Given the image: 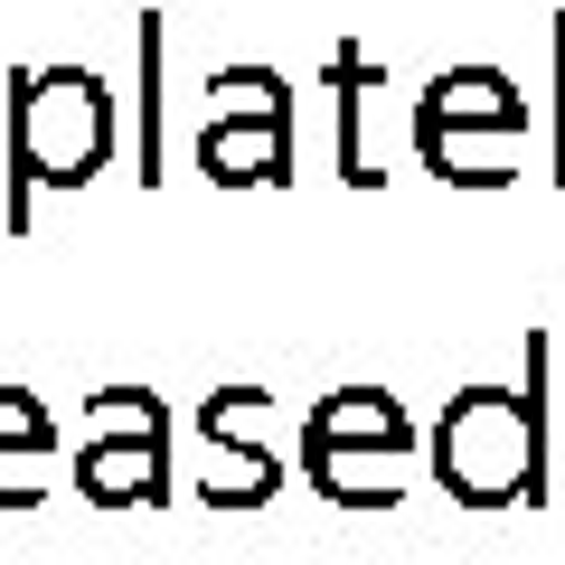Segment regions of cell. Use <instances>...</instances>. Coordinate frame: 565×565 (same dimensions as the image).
<instances>
[{"instance_id": "7c38bea8", "label": "cell", "mask_w": 565, "mask_h": 565, "mask_svg": "<svg viewBox=\"0 0 565 565\" xmlns=\"http://www.w3.org/2000/svg\"><path fill=\"white\" fill-rule=\"evenodd\" d=\"M0 444H57V415L29 386H0Z\"/></svg>"}, {"instance_id": "30bf717a", "label": "cell", "mask_w": 565, "mask_h": 565, "mask_svg": "<svg viewBox=\"0 0 565 565\" xmlns=\"http://www.w3.org/2000/svg\"><path fill=\"white\" fill-rule=\"evenodd\" d=\"M57 490V444H0V509H39Z\"/></svg>"}, {"instance_id": "277c9868", "label": "cell", "mask_w": 565, "mask_h": 565, "mask_svg": "<svg viewBox=\"0 0 565 565\" xmlns=\"http://www.w3.org/2000/svg\"><path fill=\"white\" fill-rule=\"evenodd\" d=\"M76 490L95 509H161L170 500V415L151 386H104L85 396V444H76Z\"/></svg>"}, {"instance_id": "ba28073f", "label": "cell", "mask_w": 565, "mask_h": 565, "mask_svg": "<svg viewBox=\"0 0 565 565\" xmlns=\"http://www.w3.org/2000/svg\"><path fill=\"white\" fill-rule=\"evenodd\" d=\"M302 481L340 509H396L405 481H415V452H321V444H302Z\"/></svg>"}, {"instance_id": "7a4b0ae2", "label": "cell", "mask_w": 565, "mask_h": 565, "mask_svg": "<svg viewBox=\"0 0 565 565\" xmlns=\"http://www.w3.org/2000/svg\"><path fill=\"white\" fill-rule=\"evenodd\" d=\"M527 95L500 66H444L415 95V151L444 189H509L527 170Z\"/></svg>"}, {"instance_id": "5b68a950", "label": "cell", "mask_w": 565, "mask_h": 565, "mask_svg": "<svg viewBox=\"0 0 565 565\" xmlns=\"http://www.w3.org/2000/svg\"><path fill=\"white\" fill-rule=\"evenodd\" d=\"M217 114L199 122V170L217 189H282L292 180V85L274 66H226Z\"/></svg>"}, {"instance_id": "8992f818", "label": "cell", "mask_w": 565, "mask_h": 565, "mask_svg": "<svg viewBox=\"0 0 565 565\" xmlns=\"http://www.w3.org/2000/svg\"><path fill=\"white\" fill-rule=\"evenodd\" d=\"M264 386H217V396H199V434H207V452H217V471L199 481V500L207 509H264L282 490V462L255 444V415H264Z\"/></svg>"}, {"instance_id": "3957f363", "label": "cell", "mask_w": 565, "mask_h": 565, "mask_svg": "<svg viewBox=\"0 0 565 565\" xmlns=\"http://www.w3.org/2000/svg\"><path fill=\"white\" fill-rule=\"evenodd\" d=\"M434 481L452 490L462 509H509L546 490V405L537 386L509 396V386H462L434 424Z\"/></svg>"}, {"instance_id": "9c48e42d", "label": "cell", "mask_w": 565, "mask_h": 565, "mask_svg": "<svg viewBox=\"0 0 565 565\" xmlns=\"http://www.w3.org/2000/svg\"><path fill=\"white\" fill-rule=\"evenodd\" d=\"M386 85V66L367 57V47H340L330 57V95H340V180L349 189H377L386 170H377V151H367V95Z\"/></svg>"}, {"instance_id": "8fae6325", "label": "cell", "mask_w": 565, "mask_h": 565, "mask_svg": "<svg viewBox=\"0 0 565 565\" xmlns=\"http://www.w3.org/2000/svg\"><path fill=\"white\" fill-rule=\"evenodd\" d=\"M161 180V20H141V189Z\"/></svg>"}, {"instance_id": "52a82bcc", "label": "cell", "mask_w": 565, "mask_h": 565, "mask_svg": "<svg viewBox=\"0 0 565 565\" xmlns=\"http://www.w3.org/2000/svg\"><path fill=\"white\" fill-rule=\"evenodd\" d=\"M302 444H321V452H415V424H405V405L386 386H330L302 415Z\"/></svg>"}, {"instance_id": "6da1fadb", "label": "cell", "mask_w": 565, "mask_h": 565, "mask_svg": "<svg viewBox=\"0 0 565 565\" xmlns=\"http://www.w3.org/2000/svg\"><path fill=\"white\" fill-rule=\"evenodd\" d=\"M114 161V95L85 66H10V226L39 189H85Z\"/></svg>"}, {"instance_id": "4fadbf2b", "label": "cell", "mask_w": 565, "mask_h": 565, "mask_svg": "<svg viewBox=\"0 0 565 565\" xmlns=\"http://www.w3.org/2000/svg\"><path fill=\"white\" fill-rule=\"evenodd\" d=\"M556 85H565V20H556ZM546 161H556L546 180H565V95H556V151H546Z\"/></svg>"}]
</instances>
